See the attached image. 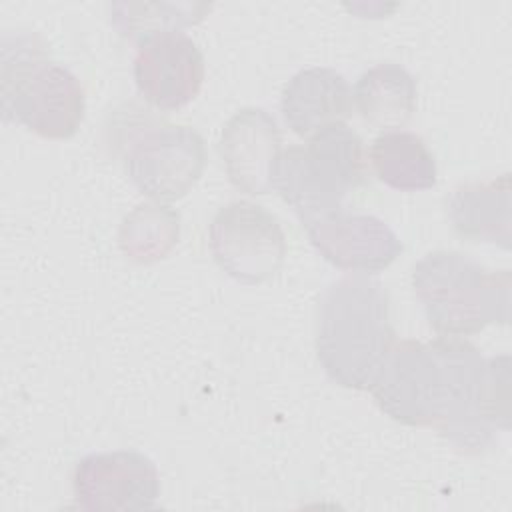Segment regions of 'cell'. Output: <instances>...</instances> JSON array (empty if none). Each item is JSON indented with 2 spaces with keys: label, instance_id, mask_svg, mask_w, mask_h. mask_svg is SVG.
Instances as JSON below:
<instances>
[{
  "label": "cell",
  "instance_id": "obj_8",
  "mask_svg": "<svg viewBox=\"0 0 512 512\" xmlns=\"http://www.w3.org/2000/svg\"><path fill=\"white\" fill-rule=\"evenodd\" d=\"M72 492L90 512L152 510L160 498L156 464L134 450L88 454L74 466Z\"/></svg>",
  "mask_w": 512,
  "mask_h": 512
},
{
  "label": "cell",
  "instance_id": "obj_7",
  "mask_svg": "<svg viewBox=\"0 0 512 512\" xmlns=\"http://www.w3.org/2000/svg\"><path fill=\"white\" fill-rule=\"evenodd\" d=\"M208 248L218 268L240 284H262L284 264L286 236L278 218L250 200L222 206L208 226Z\"/></svg>",
  "mask_w": 512,
  "mask_h": 512
},
{
  "label": "cell",
  "instance_id": "obj_17",
  "mask_svg": "<svg viewBox=\"0 0 512 512\" xmlns=\"http://www.w3.org/2000/svg\"><path fill=\"white\" fill-rule=\"evenodd\" d=\"M210 8V4L188 2H116L110 4V22L122 36L140 40L154 32L180 30L198 24Z\"/></svg>",
  "mask_w": 512,
  "mask_h": 512
},
{
  "label": "cell",
  "instance_id": "obj_4",
  "mask_svg": "<svg viewBox=\"0 0 512 512\" xmlns=\"http://www.w3.org/2000/svg\"><path fill=\"white\" fill-rule=\"evenodd\" d=\"M412 288L440 336H470L510 320V272L490 270L456 250L422 256L412 268Z\"/></svg>",
  "mask_w": 512,
  "mask_h": 512
},
{
  "label": "cell",
  "instance_id": "obj_11",
  "mask_svg": "<svg viewBox=\"0 0 512 512\" xmlns=\"http://www.w3.org/2000/svg\"><path fill=\"white\" fill-rule=\"evenodd\" d=\"M218 150L236 190L262 196L274 188L282 136L274 116L266 110L254 106L238 110L222 128Z\"/></svg>",
  "mask_w": 512,
  "mask_h": 512
},
{
  "label": "cell",
  "instance_id": "obj_16",
  "mask_svg": "<svg viewBox=\"0 0 512 512\" xmlns=\"http://www.w3.org/2000/svg\"><path fill=\"white\" fill-rule=\"evenodd\" d=\"M180 214L164 204H138L118 230L122 254L136 264H154L178 244Z\"/></svg>",
  "mask_w": 512,
  "mask_h": 512
},
{
  "label": "cell",
  "instance_id": "obj_15",
  "mask_svg": "<svg viewBox=\"0 0 512 512\" xmlns=\"http://www.w3.org/2000/svg\"><path fill=\"white\" fill-rule=\"evenodd\" d=\"M370 164L386 186L400 192H420L436 186L438 170L422 136L406 130H388L372 140Z\"/></svg>",
  "mask_w": 512,
  "mask_h": 512
},
{
  "label": "cell",
  "instance_id": "obj_10",
  "mask_svg": "<svg viewBox=\"0 0 512 512\" xmlns=\"http://www.w3.org/2000/svg\"><path fill=\"white\" fill-rule=\"evenodd\" d=\"M306 232L324 260L356 274L382 272L404 250L396 232L372 214L340 210L310 224Z\"/></svg>",
  "mask_w": 512,
  "mask_h": 512
},
{
  "label": "cell",
  "instance_id": "obj_2",
  "mask_svg": "<svg viewBox=\"0 0 512 512\" xmlns=\"http://www.w3.org/2000/svg\"><path fill=\"white\" fill-rule=\"evenodd\" d=\"M394 342L390 296L380 280L352 274L320 294L314 348L322 370L338 386L370 390Z\"/></svg>",
  "mask_w": 512,
  "mask_h": 512
},
{
  "label": "cell",
  "instance_id": "obj_14",
  "mask_svg": "<svg viewBox=\"0 0 512 512\" xmlns=\"http://www.w3.org/2000/svg\"><path fill=\"white\" fill-rule=\"evenodd\" d=\"M416 78L396 62H382L360 74L352 100L366 124L378 130L404 126L416 110Z\"/></svg>",
  "mask_w": 512,
  "mask_h": 512
},
{
  "label": "cell",
  "instance_id": "obj_9",
  "mask_svg": "<svg viewBox=\"0 0 512 512\" xmlns=\"http://www.w3.org/2000/svg\"><path fill=\"white\" fill-rule=\"evenodd\" d=\"M134 80L140 96L158 110H178L192 102L204 82V56L180 30L154 32L138 40Z\"/></svg>",
  "mask_w": 512,
  "mask_h": 512
},
{
  "label": "cell",
  "instance_id": "obj_3",
  "mask_svg": "<svg viewBox=\"0 0 512 512\" xmlns=\"http://www.w3.org/2000/svg\"><path fill=\"white\" fill-rule=\"evenodd\" d=\"M2 114L48 140L72 138L86 112L80 80L48 60V46L36 32L2 38Z\"/></svg>",
  "mask_w": 512,
  "mask_h": 512
},
{
  "label": "cell",
  "instance_id": "obj_13",
  "mask_svg": "<svg viewBox=\"0 0 512 512\" xmlns=\"http://www.w3.org/2000/svg\"><path fill=\"white\" fill-rule=\"evenodd\" d=\"M510 174L486 182H468L452 190L446 200V214L454 232L470 242L496 244L504 250L512 240Z\"/></svg>",
  "mask_w": 512,
  "mask_h": 512
},
{
  "label": "cell",
  "instance_id": "obj_1",
  "mask_svg": "<svg viewBox=\"0 0 512 512\" xmlns=\"http://www.w3.org/2000/svg\"><path fill=\"white\" fill-rule=\"evenodd\" d=\"M508 356L486 360L468 340L394 342L370 392L404 426L434 428L452 446L482 454L510 428Z\"/></svg>",
  "mask_w": 512,
  "mask_h": 512
},
{
  "label": "cell",
  "instance_id": "obj_12",
  "mask_svg": "<svg viewBox=\"0 0 512 512\" xmlns=\"http://www.w3.org/2000/svg\"><path fill=\"white\" fill-rule=\"evenodd\" d=\"M352 90L334 68H306L296 72L282 90L280 112L286 126L302 138H310L324 126L352 116Z\"/></svg>",
  "mask_w": 512,
  "mask_h": 512
},
{
  "label": "cell",
  "instance_id": "obj_5",
  "mask_svg": "<svg viewBox=\"0 0 512 512\" xmlns=\"http://www.w3.org/2000/svg\"><path fill=\"white\" fill-rule=\"evenodd\" d=\"M368 162L364 142L346 122L324 126L306 146L282 150L274 188L304 228L344 210L350 190L366 184Z\"/></svg>",
  "mask_w": 512,
  "mask_h": 512
},
{
  "label": "cell",
  "instance_id": "obj_6",
  "mask_svg": "<svg viewBox=\"0 0 512 512\" xmlns=\"http://www.w3.org/2000/svg\"><path fill=\"white\" fill-rule=\"evenodd\" d=\"M112 120L108 144L120 150L132 184L156 202L184 198L206 166L204 138L190 126L162 122L148 110L122 112Z\"/></svg>",
  "mask_w": 512,
  "mask_h": 512
}]
</instances>
